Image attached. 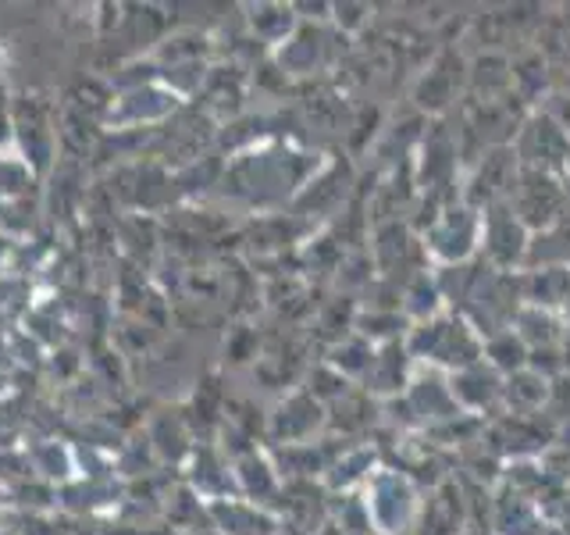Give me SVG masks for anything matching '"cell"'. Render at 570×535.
Masks as SVG:
<instances>
[{
  "label": "cell",
  "mask_w": 570,
  "mask_h": 535,
  "mask_svg": "<svg viewBox=\"0 0 570 535\" xmlns=\"http://www.w3.org/2000/svg\"><path fill=\"white\" fill-rule=\"evenodd\" d=\"M513 154H517V160H521V172L552 175L557 168H567L570 136L546 111H539L524 121L521 136H517V143H513Z\"/></svg>",
  "instance_id": "obj_3"
},
{
  "label": "cell",
  "mask_w": 570,
  "mask_h": 535,
  "mask_svg": "<svg viewBox=\"0 0 570 535\" xmlns=\"http://www.w3.org/2000/svg\"><path fill=\"white\" fill-rule=\"evenodd\" d=\"M563 201L567 193L552 175L546 172H521V186H517L510 211L521 218L528 232H546L563 218Z\"/></svg>",
  "instance_id": "obj_4"
},
{
  "label": "cell",
  "mask_w": 570,
  "mask_h": 535,
  "mask_svg": "<svg viewBox=\"0 0 570 535\" xmlns=\"http://www.w3.org/2000/svg\"><path fill=\"white\" fill-rule=\"evenodd\" d=\"M410 350H414L417 357H424V361H435V364H450L456 371L471 368L481 361V343L474 329L468 325V321L460 318H432L424 321V325L414 332V339H410Z\"/></svg>",
  "instance_id": "obj_1"
},
{
  "label": "cell",
  "mask_w": 570,
  "mask_h": 535,
  "mask_svg": "<svg viewBox=\"0 0 570 535\" xmlns=\"http://www.w3.org/2000/svg\"><path fill=\"white\" fill-rule=\"evenodd\" d=\"M528 236L531 232L510 211V204L492 207V211H485V218H481V246H485V254L495 268L521 264L528 254Z\"/></svg>",
  "instance_id": "obj_6"
},
{
  "label": "cell",
  "mask_w": 570,
  "mask_h": 535,
  "mask_svg": "<svg viewBox=\"0 0 570 535\" xmlns=\"http://www.w3.org/2000/svg\"><path fill=\"white\" fill-rule=\"evenodd\" d=\"M460 94V79L453 76V58L450 54H442V58L432 65V68H424V76L414 89V100L421 111H445Z\"/></svg>",
  "instance_id": "obj_7"
},
{
  "label": "cell",
  "mask_w": 570,
  "mask_h": 535,
  "mask_svg": "<svg viewBox=\"0 0 570 535\" xmlns=\"http://www.w3.org/2000/svg\"><path fill=\"white\" fill-rule=\"evenodd\" d=\"M474 243H481V218L468 204L442 211L428 228V246L442 261H463L474 250Z\"/></svg>",
  "instance_id": "obj_5"
},
{
  "label": "cell",
  "mask_w": 570,
  "mask_h": 535,
  "mask_svg": "<svg viewBox=\"0 0 570 535\" xmlns=\"http://www.w3.org/2000/svg\"><path fill=\"white\" fill-rule=\"evenodd\" d=\"M517 186H521V160L513 154V143H507V147H492L481 154V160L471 172L468 207H474V211L503 207L513 201Z\"/></svg>",
  "instance_id": "obj_2"
}]
</instances>
